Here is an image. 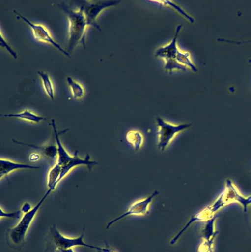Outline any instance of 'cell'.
<instances>
[{
	"label": "cell",
	"instance_id": "ffe728a7",
	"mask_svg": "<svg viewBox=\"0 0 251 252\" xmlns=\"http://www.w3.org/2000/svg\"><path fill=\"white\" fill-rule=\"evenodd\" d=\"M152 2H156L160 5L169 6L173 9L177 11V12L181 14L183 16L186 18L191 23L194 22L195 19L188 14L179 5L176 4L171 0H160V1H151Z\"/></svg>",
	"mask_w": 251,
	"mask_h": 252
},
{
	"label": "cell",
	"instance_id": "7c38bea8",
	"mask_svg": "<svg viewBox=\"0 0 251 252\" xmlns=\"http://www.w3.org/2000/svg\"><path fill=\"white\" fill-rule=\"evenodd\" d=\"M51 125L53 127L54 132L56 146L57 150V156L56 158V163L61 166L67 164L72 159L73 156L68 153L62 144L59 138V132L57 131L55 122L52 119L51 122Z\"/></svg>",
	"mask_w": 251,
	"mask_h": 252
},
{
	"label": "cell",
	"instance_id": "277c9868",
	"mask_svg": "<svg viewBox=\"0 0 251 252\" xmlns=\"http://www.w3.org/2000/svg\"><path fill=\"white\" fill-rule=\"evenodd\" d=\"M52 191L48 189L40 201L28 211L24 213L18 223L7 232L9 243L14 247H19L24 243L27 231L42 203Z\"/></svg>",
	"mask_w": 251,
	"mask_h": 252
},
{
	"label": "cell",
	"instance_id": "9c48e42d",
	"mask_svg": "<svg viewBox=\"0 0 251 252\" xmlns=\"http://www.w3.org/2000/svg\"><path fill=\"white\" fill-rule=\"evenodd\" d=\"M159 194L157 190H155L148 197L138 200L134 202L128 208V210L123 214L111 220L107 225V229L112 223L118 220L129 215L145 216L149 212V208L154 197Z\"/></svg>",
	"mask_w": 251,
	"mask_h": 252
},
{
	"label": "cell",
	"instance_id": "ba28073f",
	"mask_svg": "<svg viewBox=\"0 0 251 252\" xmlns=\"http://www.w3.org/2000/svg\"><path fill=\"white\" fill-rule=\"evenodd\" d=\"M14 12L30 27L33 36L37 40L51 44L66 56H69V52L56 41L43 24L33 22L15 10Z\"/></svg>",
	"mask_w": 251,
	"mask_h": 252
},
{
	"label": "cell",
	"instance_id": "e0dca14e",
	"mask_svg": "<svg viewBox=\"0 0 251 252\" xmlns=\"http://www.w3.org/2000/svg\"><path fill=\"white\" fill-rule=\"evenodd\" d=\"M42 81L44 91L47 96L51 99H54L55 89L53 81L49 75L43 71H37Z\"/></svg>",
	"mask_w": 251,
	"mask_h": 252
},
{
	"label": "cell",
	"instance_id": "44dd1931",
	"mask_svg": "<svg viewBox=\"0 0 251 252\" xmlns=\"http://www.w3.org/2000/svg\"><path fill=\"white\" fill-rule=\"evenodd\" d=\"M0 45L1 47L4 48L14 58H17V54L16 52L11 48L8 44L4 37L2 36L1 31L0 32Z\"/></svg>",
	"mask_w": 251,
	"mask_h": 252
},
{
	"label": "cell",
	"instance_id": "603a6c76",
	"mask_svg": "<svg viewBox=\"0 0 251 252\" xmlns=\"http://www.w3.org/2000/svg\"><path fill=\"white\" fill-rule=\"evenodd\" d=\"M41 158L40 155L36 152L31 153L29 156V160L31 162H36Z\"/></svg>",
	"mask_w": 251,
	"mask_h": 252
},
{
	"label": "cell",
	"instance_id": "8fae6325",
	"mask_svg": "<svg viewBox=\"0 0 251 252\" xmlns=\"http://www.w3.org/2000/svg\"><path fill=\"white\" fill-rule=\"evenodd\" d=\"M40 167L27 164L16 162L9 159L0 158V179L6 177L11 172L20 169H38Z\"/></svg>",
	"mask_w": 251,
	"mask_h": 252
},
{
	"label": "cell",
	"instance_id": "4fadbf2b",
	"mask_svg": "<svg viewBox=\"0 0 251 252\" xmlns=\"http://www.w3.org/2000/svg\"><path fill=\"white\" fill-rule=\"evenodd\" d=\"M2 115L4 117L17 118L34 124H38L46 120L45 118L37 115L28 109H25L18 113H9Z\"/></svg>",
	"mask_w": 251,
	"mask_h": 252
},
{
	"label": "cell",
	"instance_id": "cb8c5ba5",
	"mask_svg": "<svg viewBox=\"0 0 251 252\" xmlns=\"http://www.w3.org/2000/svg\"><path fill=\"white\" fill-rule=\"evenodd\" d=\"M61 252H74L73 249L72 248L64 250L61 251Z\"/></svg>",
	"mask_w": 251,
	"mask_h": 252
},
{
	"label": "cell",
	"instance_id": "3957f363",
	"mask_svg": "<svg viewBox=\"0 0 251 252\" xmlns=\"http://www.w3.org/2000/svg\"><path fill=\"white\" fill-rule=\"evenodd\" d=\"M233 203L240 204L246 212L248 206L251 205V195L244 196L232 180L227 179L223 191L208 207L213 215H216L222 208Z\"/></svg>",
	"mask_w": 251,
	"mask_h": 252
},
{
	"label": "cell",
	"instance_id": "6da1fadb",
	"mask_svg": "<svg viewBox=\"0 0 251 252\" xmlns=\"http://www.w3.org/2000/svg\"><path fill=\"white\" fill-rule=\"evenodd\" d=\"M181 27L182 24L177 26L171 41L159 48L156 51L155 56L164 60V68L166 70L171 72L176 69L186 71L189 68L193 72H196L197 69L192 60L190 53L181 51L177 46V38Z\"/></svg>",
	"mask_w": 251,
	"mask_h": 252
},
{
	"label": "cell",
	"instance_id": "30bf717a",
	"mask_svg": "<svg viewBox=\"0 0 251 252\" xmlns=\"http://www.w3.org/2000/svg\"><path fill=\"white\" fill-rule=\"evenodd\" d=\"M98 164V162L95 161L91 160L90 156L88 154H86V156L84 158H82L78 156V151H75L70 161L65 165L61 166L59 183L65 178L73 168L77 166L84 165L86 166L89 170L90 171L93 166Z\"/></svg>",
	"mask_w": 251,
	"mask_h": 252
},
{
	"label": "cell",
	"instance_id": "7402d4cb",
	"mask_svg": "<svg viewBox=\"0 0 251 252\" xmlns=\"http://www.w3.org/2000/svg\"><path fill=\"white\" fill-rule=\"evenodd\" d=\"M20 211H18L12 213H6L3 211L0 208V218L5 217V218H18L20 216Z\"/></svg>",
	"mask_w": 251,
	"mask_h": 252
},
{
	"label": "cell",
	"instance_id": "9a60e30c",
	"mask_svg": "<svg viewBox=\"0 0 251 252\" xmlns=\"http://www.w3.org/2000/svg\"><path fill=\"white\" fill-rule=\"evenodd\" d=\"M126 139L135 150L140 149L144 142L143 133L138 130L132 129L128 131L126 134Z\"/></svg>",
	"mask_w": 251,
	"mask_h": 252
},
{
	"label": "cell",
	"instance_id": "5b68a950",
	"mask_svg": "<svg viewBox=\"0 0 251 252\" xmlns=\"http://www.w3.org/2000/svg\"><path fill=\"white\" fill-rule=\"evenodd\" d=\"M156 122L158 126V148L161 151L166 149L178 134L191 126L190 123L173 124L160 117L156 118Z\"/></svg>",
	"mask_w": 251,
	"mask_h": 252
},
{
	"label": "cell",
	"instance_id": "7a4b0ae2",
	"mask_svg": "<svg viewBox=\"0 0 251 252\" xmlns=\"http://www.w3.org/2000/svg\"><path fill=\"white\" fill-rule=\"evenodd\" d=\"M60 7L68 19V51H71L78 43L85 48V33L88 24L83 10L79 6L74 9L64 2L60 4Z\"/></svg>",
	"mask_w": 251,
	"mask_h": 252
},
{
	"label": "cell",
	"instance_id": "d6986e66",
	"mask_svg": "<svg viewBox=\"0 0 251 252\" xmlns=\"http://www.w3.org/2000/svg\"><path fill=\"white\" fill-rule=\"evenodd\" d=\"M66 79L70 88L72 97L75 99L82 98L84 94V90L82 85L71 76H68Z\"/></svg>",
	"mask_w": 251,
	"mask_h": 252
},
{
	"label": "cell",
	"instance_id": "5bb4252c",
	"mask_svg": "<svg viewBox=\"0 0 251 252\" xmlns=\"http://www.w3.org/2000/svg\"><path fill=\"white\" fill-rule=\"evenodd\" d=\"M12 141L15 143L27 146L34 149L43 154L46 157L49 158L51 159L55 158H57V150L56 145L47 144L42 146H37L30 144L25 143L13 139H12Z\"/></svg>",
	"mask_w": 251,
	"mask_h": 252
},
{
	"label": "cell",
	"instance_id": "8992f818",
	"mask_svg": "<svg viewBox=\"0 0 251 252\" xmlns=\"http://www.w3.org/2000/svg\"><path fill=\"white\" fill-rule=\"evenodd\" d=\"M120 2V0H82L80 1L79 7L83 10L88 25H92L101 31L96 21L98 15L104 9Z\"/></svg>",
	"mask_w": 251,
	"mask_h": 252
},
{
	"label": "cell",
	"instance_id": "2e32d148",
	"mask_svg": "<svg viewBox=\"0 0 251 252\" xmlns=\"http://www.w3.org/2000/svg\"><path fill=\"white\" fill-rule=\"evenodd\" d=\"M61 169V166L56 162L49 170L47 177V186L48 189L52 191L55 189L59 183Z\"/></svg>",
	"mask_w": 251,
	"mask_h": 252
},
{
	"label": "cell",
	"instance_id": "52a82bcc",
	"mask_svg": "<svg viewBox=\"0 0 251 252\" xmlns=\"http://www.w3.org/2000/svg\"><path fill=\"white\" fill-rule=\"evenodd\" d=\"M50 231L54 245L60 251L71 249L76 246H84L101 251L107 250L105 248H100L85 243L83 240V234L76 238H68L61 234L54 225L50 227Z\"/></svg>",
	"mask_w": 251,
	"mask_h": 252
},
{
	"label": "cell",
	"instance_id": "ac0fdd59",
	"mask_svg": "<svg viewBox=\"0 0 251 252\" xmlns=\"http://www.w3.org/2000/svg\"><path fill=\"white\" fill-rule=\"evenodd\" d=\"M218 216L216 215L212 218L206 221V223L202 231L203 240L208 241L212 238H216L219 232L215 229V223Z\"/></svg>",
	"mask_w": 251,
	"mask_h": 252
}]
</instances>
